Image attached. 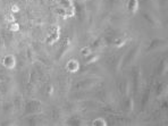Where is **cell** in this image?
<instances>
[{
	"label": "cell",
	"mask_w": 168,
	"mask_h": 126,
	"mask_svg": "<svg viewBox=\"0 0 168 126\" xmlns=\"http://www.w3.org/2000/svg\"><path fill=\"white\" fill-rule=\"evenodd\" d=\"M60 35V29L59 26H52L49 30V33H48V37H47V43L49 46H52L53 43L56 42L58 39H59Z\"/></svg>",
	"instance_id": "6da1fadb"
},
{
	"label": "cell",
	"mask_w": 168,
	"mask_h": 126,
	"mask_svg": "<svg viewBox=\"0 0 168 126\" xmlns=\"http://www.w3.org/2000/svg\"><path fill=\"white\" fill-rule=\"evenodd\" d=\"M2 65L7 70H14L16 67V58L13 55H7L2 58Z\"/></svg>",
	"instance_id": "7a4b0ae2"
},
{
	"label": "cell",
	"mask_w": 168,
	"mask_h": 126,
	"mask_svg": "<svg viewBox=\"0 0 168 126\" xmlns=\"http://www.w3.org/2000/svg\"><path fill=\"white\" fill-rule=\"evenodd\" d=\"M79 67H81L79 61L76 59H69L66 64V70L69 73H77L79 70Z\"/></svg>",
	"instance_id": "3957f363"
},
{
	"label": "cell",
	"mask_w": 168,
	"mask_h": 126,
	"mask_svg": "<svg viewBox=\"0 0 168 126\" xmlns=\"http://www.w3.org/2000/svg\"><path fill=\"white\" fill-rule=\"evenodd\" d=\"M138 7H140L138 0H129V2H127V10L131 14H136V11L138 10Z\"/></svg>",
	"instance_id": "277c9868"
},
{
	"label": "cell",
	"mask_w": 168,
	"mask_h": 126,
	"mask_svg": "<svg viewBox=\"0 0 168 126\" xmlns=\"http://www.w3.org/2000/svg\"><path fill=\"white\" fill-rule=\"evenodd\" d=\"M70 48V40H69V38H66V40H65V43H64L63 46H61V48H60L59 52H58V56H57V59L59 60L61 57L66 53L67 50Z\"/></svg>",
	"instance_id": "5b68a950"
},
{
	"label": "cell",
	"mask_w": 168,
	"mask_h": 126,
	"mask_svg": "<svg viewBox=\"0 0 168 126\" xmlns=\"http://www.w3.org/2000/svg\"><path fill=\"white\" fill-rule=\"evenodd\" d=\"M100 56L99 55H96V53H91L90 56L85 57V60H84V64L85 65H91V64H94L99 60Z\"/></svg>",
	"instance_id": "8992f818"
},
{
	"label": "cell",
	"mask_w": 168,
	"mask_h": 126,
	"mask_svg": "<svg viewBox=\"0 0 168 126\" xmlns=\"http://www.w3.org/2000/svg\"><path fill=\"white\" fill-rule=\"evenodd\" d=\"M126 44V39L125 38H122V37H118L114 39L112 41V46L116 47V48H122Z\"/></svg>",
	"instance_id": "52a82bcc"
},
{
	"label": "cell",
	"mask_w": 168,
	"mask_h": 126,
	"mask_svg": "<svg viewBox=\"0 0 168 126\" xmlns=\"http://www.w3.org/2000/svg\"><path fill=\"white\" fill-rule=\"evenodd\" d=\"M107 122L105 120V118H101V117H98V118H94L92 122L93 126H106L107 125Z\"/></svg>",
	"instance_id": "ba28073f"
},
{
	"label": "cell",
	"mask_w": 168,
	"mask_h": 126,
	"mask_svg": "<svg viewBox=\"0 0 168 126\" xmlns=\"http://www.w3.org/2000/svg\"><path fill=\"white\" fill-rule=\"evenodd\" d=\"M81 55L82 56H84V57H88V56H90L91 53H92V48L90 46H85V47H83L82 49H81Z\"/></svg>",
	"instance_id": "9c48e42d"
},
{
	"label": "cell",
	"mask_w": 168,
	"mask_h": 126,
	"mask_svg": "<svg viewBox=\"0 0 168 126\" xmlns=\"http://www.w3.org/2000/svg\"><path fill=\"white\" fill-rule=\"evenodd\" d=\"M8 29H9V31H11V32H18L20 27V24L15 20V22H11V23H9V25H8Z\"/></svg>",
	"instance_id": "30bf717a"
},
{
	"label": "cell",
	"mask_w": 168,
	"mask_h": 126,
	"mask_svg": "<svg viewBox=\"0 0 168 126\" xmlns=\"http://www.w3.org/2000/svg\"><path fill=\"white\" fill-rule=\"evenodd\" d=\"M57 14H58L60 17H63V18H67V10L65 7H64V8H58V9H57Z\"/></svg>",
	"instance_id": "8fae6325"
},
{
	"label": "cell",
	"mask_w": 168,
	"mask_h": 126,
	"mask_svg": "<svg viewBox=\"0 0 168 126\" xmlns=\"http://www.w3.org/2000/svg\"><path fill=\"white\" fill-rule=\"evenodd\" d=\"M125 108H126V110L132 111V110H133V100L132 99L126 100V101H125Z\"/></svg>",
	"instance_id": "7c38bea8"
},
{
	"label": "cell",
	"mask_w": 168,
	"mask_h": 126,
	"mask_svg": "<svg viewBox=\"0 0 168 126\" xmlns=\"http://www.w3.org/2000/svg\"><path fill=\"white\" fill-rule=\"evenodd\" d=\"M20 6L18 5H16V3H13L11 6H10V11L13 14H16V13H18L20 11Z\"/></svg>",
	"instance_id": "4fadbf2b"
},
{
	"label": "cell",
	"mask_w": 168,
	"mask_h": 126,
	"mask_svg": "<svg viewBox=\"0 0 168 126\" xmlns=\"http://www.w3.org/2000/svg\"><path fill=\"white\" fill-rule=\"evenodd\" d=\"M46 91H47V94H48V96H52V93H53V86L51 85V84H48V85H47Z\"/></svg>",
	"instance_id": "5bb4252c"
},
{
	"label": "cell",
	"mask_w": 168,
	"mask_h": 126,
	"mask_svg": "<svg viewBox=\"0 0 168 126\" xmlns=\"http://www.w3.org/2000/svg\"><path fill=\"white\" fill-rule=\"evenodd\" d=\"M143 17H144L145 20H148L149 23H151L152 25H155V20H151L152 17L150 16V15H149V14H145V13H144V14H143Z\"/></svg>",
	"instance_id": "9a60e30c"
},
{
	"label": "cell",
	"mask_w": 168,
	"mask_h": 126,
	"mask_svg": "<svg viewBox=\"0 0 168 126\" xmlns=\"http://www.w3.org/2000/svg\"><path fill=\"white\" fill-rule=\"evenodd\" d=\"M6 20L9 22V23H11V22H15V17L13 16V15H7L6 16Z\"/></svg>",
	"instance_id": "2e32d148"
}]
</instances>
